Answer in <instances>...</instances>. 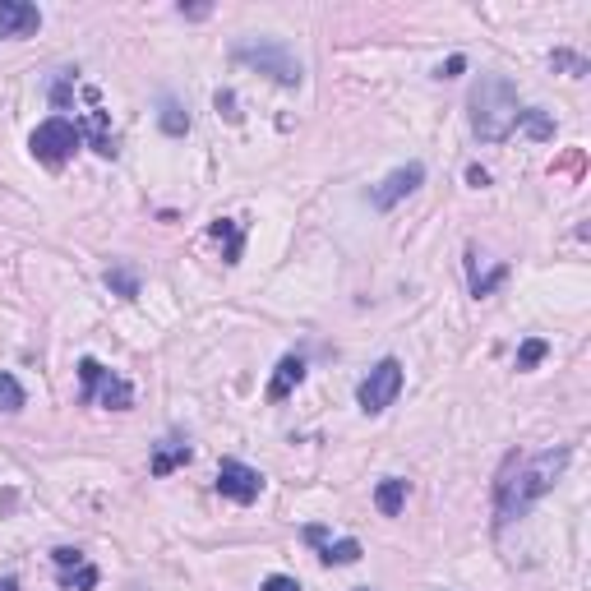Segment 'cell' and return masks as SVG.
Instances as JSON below:
<instances>
[{"label": "cell", "mask_w": 591, "mask_h": 591, "mask_svg": "<svg viewBox=\"0 0 591 591\" xmlns=\"http://www.w3.org/2000/svg\"><path fill=\"white\" fill-rule=\"evenodd\" d=\"M568 458H573V448H545V453H536V458L518 462V471H508L504 481H499V522L522 518L536 499L550 495L555 481L564 476Z\"/></svg>", "instance_id": "6da1fadb"}, {"label": "cell", "mask_w": 591, "mask_h": 591, "mask_svg": "<svg viewBox=\"0 0 591 591\" xmlns=\"http://www.w3.org/2000/svg\"><path fill=\"white\" fill-rule=\"evenodd\" d=\"M518 125H527V107L518 102V88L499 74H481V84L471 88V130L481 134L485 144H504Z\"/></svg>", "instance_id": "7a4b0ae2"}, {"label": "cell", "mask_w": 591, "mask_h": 591, "mask_svg": "<svg viewBox=\"0 0 591 591\" xmlns=\"http://www.w3.org/2000/svg\"><path fill=\"white\" fill-rule=\"evenodd\" d=\"M28 148H33V157L42 167H65L74 157V148H79V125L65 121V116H51V121H42L33 130Z\"/></svg>", "instance_id": "3957f363"}, {"label": "cell", "mask_w": 591, "mask_h": 591, "mask_svg": "<svg viewBox=\"0 0 591 591\" xmlns=\"http://www.w3.org/2000/svg\"><path fill=\"white\" fill-rule=\"evenodd\" d=\"M236 61L254 65V70H264V74H273V79H278V84H287V88L301 84V61H296V56H291L282 42H241V47H236Z\"/></svg>", "instance_id": "277c9868"}, {"label": "cell", "mask_w": 591, "mask_h": 591, "mask_svg": "<svg viewBox=\"0 0 591 591\" xmlns=\"http://www.w3.org/2000/svg\"><path fill=\"white\" fill-rule=\"evenodd\" d=\"M79 379H84V398H97L102 407H111V411H130L134 407V388L125 384L121 374L102 370L93 356H84V361H79Z\"/></svg>", "instance_id": "5b68a950"}, {"label": "cell", "mask_w": 591, "mask_h": 591, "mask_svg": "<svg viewBox=\"0 0 591 591\" xmlns=\"http://www.w3.org/2000/svg\"><path fill=\"white\" fill-rule=\"evenodd\" d=\"M398 393H402V365L388 356V361H379L361 379V388H356V402H361V411H384V407H393V398H398Z\"/></svg>", "instance_id": "8992f818"}, {"label": "cell", "mask_w": 591, "mask_h": 591, "mask_svg": "<svg viewBox=\"0 0 591 591\" xmlns=\"http://www.w3.org/2000/svg\"><path fill=\"white\" fill-rule=\"evenodd\" d=\"M259 490H264V476H259V471L236 462V458H222V467H218V495L222 499H231V504H254Z\"/></svg>", "instance_id": "52a82bcc"}, {"label": "cell", "mask_w": 591, "mask_h": 591, "mask_svg": "<svg viewBox=\"0 0 591 591\" xmlns=\"http://www.w3.org/2000/svg\"><path fill=\"white\" fill-rule=\"evenodd\" d=\"M421 181H425V167H421V162H407V167H398L384 185H379V190H374V208H393L402 194H411Z\"/></svg>", "instance_id": "ba28073f"}, {"label": "cell", "mask_w": 591, "mask_h": 591, "mask_svg": "<svg viewBox=\"0 0 591 591\" xmlns=\"http://www.w3.org/2000/svg\"><path fill=\"white\" fill-rule=\"evenodd\" d=\"M42 28V14L37 5H24V0H0V37H24Z\"/></svg>", "instance_id": "9c48e42d"}, {"label": "cell", "mask_w": 591, "mask_h": 591, "mask_svg": "<svg viewBox=\"0 0 591 591\" xmlns=\"http://www.w3.org/2000/svg\"><path fill=\"white\" fill-rule=\"evenodd\" d=\"M305 541L324 550V564H356V559H361V541H328L324 527H310Z\"/></svg>", "instance_id": "30bf717a"}, {"label": "cell", "mask_w": 591, "mask_h": 591, "mask_svg": "<svg viewBox=\"0 0 591 591\" xmlns=\"http://www.w3.org/2000/svg\"><path fill=\"white\" fill-rule=\"evenodd\" d=\"M305 379V361L301 356H282V365H278V374H273V384H268V398L273 402H282L291 393V388Z\"/></svg>", "instance_id": "8fae6325"}, {"label": "cell", "mask_w": 591, "mask_h": 591, "mask_svg": "<svg viewBox=\"0 0 591 591\" xmlns=\"http://www.w3.org/2000/svg\"><path fill=\"white\" fill-rule=\"evenodd\" d=\"M185 462H190V448L185 444H157L148 467H153V476H171V471L185 467Z\"/></svg>", "instance_id": "7c38bea8"}, {"label": "cell", "mask_w": 591, "mask_h": 591, "mask_svg": "<svg viewBox=\"0 0 591 591\" xmlns=\"http://www.w3.org/2000/svg\"><path fill=\"white\" fill-rule=\"evenodd\" d=\"M374 504H379V513H384V518H398L402 504H407V481H398V476H393V481H384L379 490H374Z\"/></svg>", "instance_id": "4fadbf2b"}, {"label": "cell", "mask_w": 591, "mask_h": 591, "mask_svg": "<svg viewBox=\"0 0 591 591\" xmlns=\"http://www.w3.org/2000/svg\"><path fill=\"white\" fill-rule=\"evenodd\" d=\"M157 121H162V130H167V134H185V130H190V111H185L181 102H171V97H167V102H162V111H157Z\"/></svg>", "instance_id": "5bb4252c"}, {"label": "cell", "mask_w": 591, "mask_h": 591, "mask_svg": "<svg viewBox=\"0 0 591 591\" xmlns=\"http://www.w3.org/2000/svg\"><path fill=\"white\" fill-rule=\"evenodd\" d=\"M61 587L93 591V587H97V568H88V564H79V568H61Z\"/></svg>", "instance_id": "9a60e30c"}, {"label": "cell", "mask_w": 591, "mask_h": 591, "mask_svg": "<svg viewBox=\"0 0 591 591\" xmlns=\"http://www.w3.org/2000/svg\"><path fill=\"white\" fill-rule=\"evenodd\" d=\"M24 407V388L14 374H0V411H19Z\"/></svg>", "instance_id": "2e32d148"}, {"label": "cell", "mask_w": 591, "mask_h": 591, "mask_svg": "<svg viewBox=\"0 0 591 591\" xmlns=\"http://www.w3.org/2000/svg\"><path fill=\"white\" fill-rule=\"evenodd\" d=\"M545 351H550V347H545L541 338H527V342H522V351H518V370H536V365L545 361Z\"/></svg>", "instance_id": "e0dca14e"}, {"label": "cell", "mask_w": 591, "mask_h": 591, "mask_svg": "<svg viewBox=\"0 0 591 591\" xmlns=\"http://www.w3.org/2000/svg\"><path fill=\"white\" fill-rule=\"evenodd\" d=\"M213 236H218V241L227 236V264H236V259H241V231L222 218V222H213Z\"/></svg>", "instance_id": "ac0fdd59"}, {"label": "cell", "mask_w": 591, "mask_h": 591, "mask_svg": "<svg viewBox=\"0 0 591 591\" xmlns=\"http://www.w3.org/2000/svg\"><path fill=\"white\" fill-rule=\"evenodd\" d=\"M107 287H116L121 296H139V282H134L130 268H111V273H107Z\"/></svg>", "instance_id": "d6986e66"}, {"label": "cell", "mask_w": 591, "mask_h": 591, "mask_svg": "<svg viewBox=\"0 0 591 591\" xmlns=\"http://www.w3.org/2000/svg\"><path fill=\"white\" fill-rule=\"evenodd\" d=\"M264 591H301V582L287 578V573H273V578H264Z\"/></svg>", "instance_id": "ffe728a7"}, {"label": "cell", "mask_w": 591, "mask_h": 591, "mask_svg": "<svg viewBox=\"0 0 591 591\" xmlns=\"http://www.w3.org/2000/svg\"><path fill=\"white\" fill-rule=\"evenodd\" d=\"M51 559H56L61 568H79V564H84V555H79V550H70V545H61V550H56Z\"/></svg>", "instance_id": "44dd1931"}, {"label": "cell", "mask_w": 591, "mask_h": 591, "mask_svg": "<svg viewBox=\"0 0 591 591\" xmlns=\"http://www.w3.org/2000/svg\"><path fill=\"white\" fill-rule=\"evenodd\" d=\"M462 70H467V61H462V56H453L448 65H439V74H444V79H453V74H462Z\"/></svg>", "instance_id": "7402d4cb"}, {"label": "cell", "mask_w": 591, "mask_h": 591, "mask_svg": "<svg viewBox=\"0 0 591 591\" xmlns=\"http://www.w3.org/2000/svg\"><path fill=\"white\" fill-rule=\"evenodd\" d=\"M0 591H19V587H14V582H0Z\"/></svg>", "instance_id": "603a6c76"}]
</instances>
